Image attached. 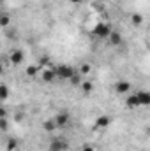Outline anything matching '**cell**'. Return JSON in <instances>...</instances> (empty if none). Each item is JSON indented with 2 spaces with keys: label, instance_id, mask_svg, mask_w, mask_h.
Masks as SVG:
<instances>
[{
  "label": "cell",
  "instance_id": "obj_3",
  "mask_svg": "<svg viewBox=\"0 0 150 151\" xmlns=\"http://www.w3.org/2000/svg\"><path fill=\"white\" fill-rule=\"evenodd\" d=\"M113 90H115L118 95H127V93L131 91V83H129V81H125V79H120V81H117V83H115Z\"/></svg>",
  "mask_w": 150,
  "mask_h": 151
},
{
  "label": "cell",
  "instance_id": "obj_9",
  "mask_svg": "<svg viewBox=\"0 0 150 151\" xmlns=\"http://www.w3.org/2000/svg\"><path fill=\"white\" fill-rule=\"evenodd\" d=\"M57 128H58V125H57L55 118H50V119H46L42 123V130L44 132H57Z\"/></svg>",
  "mask_w": 150,
  "mask_h": 151
},
{
  "label": "cell",
  "instance_id": "obj_21",
  "mask_svg": "<svg viewBox=\"0 0 150 151\" xmlns=\"http://www.w3.org/2000/svg\"><path fill=\"white\" fill-rule=\"evenodd\" d=\"M71 2H73V4H79V2H81V0H71Z\"/></svg>",
  "mask_w": 150,
  "mask_h": 151
},
{
  "label": "cell",
  "instance_id": "obj_4",
  "mask_svg": "<svg viewBox=\"0 0 150 151\" xmlns=\"http://www.w3.org/2000/svg\"><path fill=\"white\" fill-rule=\"evenodd\" d=\"M48 150L50 151H67V142L62 137H55V139H51Z\"/></svg>",
  "mask_w": 150,
  "mask_h": 151
},
{
  "label": "cell",
  "instance_id": "obj_1",
  "mask_svg": "<svg viewBox=\"0 0 150 151\" xmlns=\"http://www.w3.org/2000/svg\"><path fill=\"white\" fill-rule=\"evenodd\" d=\"M55 74L58 79H69L71 81V77L74 74H78V70H76L74 67H71V65H66V63H60V65H57L55 67Z\"/></svg>",
  "mask_w": 150,
  "mask_h": 151
},
{
  "label": "cell",
  "instance_id": "obj_8",
  "mask_svg": "<svg viewBox=\"0 0 150 151\" xmlns=\"http://www.w3.org/2000/svg\"><path fill=\"white\" fill-rule=\"evenodd\" d=\"M125 106H127L129 109L141 107V106H140V100H138V97H136V93H131V95H127V99H125Z\"/></svg>",
  "mask_w": 150,
  "mask_h": 151
},
{
  "label": "cell",
  "instance_id": "obj_23",
  "mask_svg": "<svg viewBox=\"0 0 150 151\" xmlns=\"http://www.w3.org/2000/svg\"><path fill=\"white\" fill-rule=\"evenodd\" d=\"M117 2H122V0H117Z\"/></svg>",
  "mask_w": 150,
  "mask_h": 151
},
{
  "label": "cell",
  "instance_id": "obj_17",
  "mask_svg": "<svg viewBox=\"0 0 150 151\" xmlns=\"http://www.w3.org/2000/svg\"><path fill=\"white\" fill-rule=\"evenodd\" d=\"M37 67H28V69H27V74L30 76V77H36V76H37Z\"/></svg>",
  "mask_w": 150,
  "mask_h": 151
},
{
  "label": "cell",
  "instance_id": "obj_15",
  "mask_svg": "<svg viewBox=\"0 0 150 151\" xmlns=\"http://www.w3.org/2000/svg\"><path fill=\"white\" fill-rule=\"evenodd\" d=\"M7 95H9V90H7L5 84H2V86H0V99H2V102H5Z\"/></svg>",
  "mask_w": 150,
  "mask_h": 151
},
{
  "label": "cell",
  "instance_id": "obj_7",
  "mask_svg": "<svg viewBox=\"0 0 150 151\" xmlns=\"http://www.w3.org/2000/svg\"><path fill=\"white\" fill-rule=\"evenodd\" d=\"M9 60H11V63H14V65H20V63L25 60V55H23V51H21V49H14V51H11V55H9Z\"/></svg>",
  "mask_w": 150,
  "mask_h": 151
},
{
  "label": "cell",
  "instance_id": "obj_5",
  "mask_svg": "<svg viewBox=\"0 0 150 151\" xmlns=\"http://www.w3.org/2000/svg\"><path fill=\"white\" fill-rule=\"evenodd\" d=\"M55 121H57L58 128H64V127H67V125L71 123V114L66 113V111H62V113H57V116H55Z\"/></svg>",
  "mask_w": 150,
  "mask_h": 151
},
{
  "label": "cell",
  "instance_id": "obj_13",
  "mask_svg": "<svg viewBox=\"0 0 150 151\" xmlns=\"http://www.w3.org/2000/svg\"><path fill=\"white\" fill-rule=\"evenodd\" d=\"M81 88H83V93H92L94 84H92L90 81H83V83H81Z\"/></svg>",
  "mask_w": 150,
  "mask_h": 151
},
{
  "label": "cell",
  "instance_id": "obj_11",
  "mask_svg": "<svg viewBox=\"0 0 150 151\" xmlns=\"http://www.w3.org/2000/svg\"><path fill=\"white\" fill-rule=\"evenodd\" d=\"M108 40H110V44H111L113 47L115 46H120L122 44V34L118 30H113L111 34H110V37H108Z\"/></svg>",
  "mask_w": 150,
  "mask_h": 151
},
{
  "label": "cell",
  "instance_id": "obj_14",
  "mask_svg": "<svg viewBox=\"0 0 150 151\" xmlns=\"http://www.w3.org/2000/svg\"><path fill=\"white\" fill-rule=\"evenodd\" d=\"M131 21H133V25H136V27H138V25H141V23H143V16L136 12V14H133V16H131Z\"/></svg>",
  "mask_w": 150,
  "mask_h": 151
},
{
  "label": "cell",
  "instance_id": "obj_20",
  "mask_svg": "<svg viewBox=\"0 0 150 151\" xmlns=\"http://www.w3.org/2000/svg\"><path fill=\"white\" fill-rule=\"evenodd\" d=\"M81 151H94V148H92L90 144H85V146L81 148Z\"/></svg>",
  "mask_w": 150,
  "mask_h": 151
},
{
  "label": "cell",
  "instance_id": "obj_10",
  "mask_svg": "<svg viewBox=\"0 0 150 151\" xmlns=\"http://www.w3.org/2000/svg\"><path fill=\"white\" fill-rule=\"evenodd\" d=\"M41 77H42V81H46V83H51V81H55V79H57L55 69H44V70L41 72Z\"/></svg>",
  "mask_w": 150,
  "mask_h": 151
},
{
  "label": "cell",
  "instance_id": "obj_12",
  "mask_svg": "<svg viewBox=\"0 0 150 151\" xmlns=\"http://www.w3.org/2000/svg\"><path fill=\"white\" fill-rule=\"evenodd\" d=\"M110 123H111V118L106 116V114H104V116H99V118L95 119V127H97V128H106Z\"/></svg>",
  "mask_w": 150,
  "mask_h": 151
},
{
  "label": "cell",
  "instance_id": "obj_19",
  "mask_svg": "<svg viewBox=\"0 0 150 151\" xmlns=\"http://www.w3.org/2000/svg\"><path fill=\"white\" fill-rule=\"evenodd\" d=\"M0 19H2V27H7V25H9V16H7V14H2Z\"/></svg>",
  "mask_w": 150,
  "mask_h": 151
},
{
  "label": "cell",
  "instance_id": "obj_16",
  "mask_svg": "<svg viewBox=\"0 0 150 151\" xmlns=\"http://www.w3.org/2000/svg\"><path fill=\"white\" fill-rule=\"evenodd\" d=\"M88 72H90V65H88V63H85V65L79 67V74L81 76H87Z\"/></svg>",
  "mask_w": 150,
  "mask_h": 151
},
{
  "label": "cell",
  "instance_id": "obj_18",
  "mask_svg": "<svg viewBox=\"0 0 150 151\" xmlns=\"http://www.w3.org/2000/svg\"><path fill=\"white\" fill-rule=\"evenodd\" d=\"M16 146H18V141H16V139H9V146H7V148L12 151V150H16Z\"/></svg>",
  "mask_w": 150,
  "mask_h": 151
},
{
  "label": "cell",
  "instance_id": "obj_22",
  "mask_svg": "<svg viewBox=\"0 0 150 151\" xmlns=\"http://www.w3.org/2000/svg\"><path fill=\"white\" fill-rule=\"evenodd\" d=\"M147 135H149V137H150V127H149V128H147Z\"/></svg>",
  "mask_w": 150,
  "mask_h": 151
},
{
  "label": "cell",
  "instance_id": "obj_2",
  "mask_svg": "<svg viewBox=\"0 0 150 151\" xmlns=\"http://www.w3.org/2000/svg\"><path fill=\"white\" fill-rule=\"evenodd\" d=\"M111 32H113L111 27H110L108 23H104V21H99V23L94 27V30H92L94 37H97V39H108Z\"/></svg>",
  "mask_w": 150,
  "mask_h": 151
},
{
  "label": "cell",
  "instance_id": "obj_6",
  "mask_svg": "<svg viewBox=\"0 0 150 151\" xmlns=\"http://www.w3.org/2000/svg\"><path fill=\"white\" fill-rule=\"evenodd\" d=\"M136 97H138V100H140V106H143V107H150V91L149 90L136 91Z\"/></svg>",
  "mask_w": 150,
  "mask_h": 151
}]
</instances>
